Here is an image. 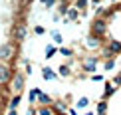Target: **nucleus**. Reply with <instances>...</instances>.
Wrapping results in <instances>:
<instances>
[{
    "label": "nucleus",
    "mask_w": 121,
    "mask_h": 115,
    "mask_svg": "<svg viewBox=\"0 0 121 115\" xmlns=\"http://www.w3.org/2000/svg\"><path fill=\"white\" fill-rule=\"evenodd\" d=\"M52 40H54V44H62V42H64L62 34H60V32H56V30L52 32Z\"/></svg>",
    "instance_id": "21"
},
{
    "label": "nucleus",
    "mask_w": 121,
    "mask_h": 115,
    "mask_svg": "<svg viewBox=\"0 0 121 115\" xmlns=\"http://www.w3.org/2000/svg\"><path fill=\"white\" fill-rule=\"evenodd\" d=\"M56 115H65V111H56Z\"/></svg>",
    "instance_id": "30"
},
{
    "label": "nucleus",
    "mask_w": 121,
    "mask_h": 115,
    "mask_svg": "<svg viewBox=\"0 0 121 115\" xmlns=\"http://www.w3.org/2000/svg\"><path fill=\"white\" fill-rule=\"evenodd\" d=\"M87 105H89V99L87 97H79L78 99V109H85Z\"/></svg>",
    "instance_id": "20"
},
{
    "label": "nucleus",
    "mask_w": 121,
    "mask_h": 115,
    "mask_svg": "<svg viewBox=\"0 0 121 115\" xmlns=\"http://www.w3.org/2000/svg\"><path fill=\"white\" fill-rule=\"evenodd\" d=\"M85 115H97V113H93V111H87V113H85Z\"/></svg>",
    "instance_id": "31"
},
{
    "label": "nucleus",
    "mask_w": 121,
    "mask_h": 115,
    "mask_svg": "<svg viewBox=\"0 0 121 115\" xmlns=\"http://www.w3.org/2000/svg\"><path fill=\"white\" fill-rule=\"evenodd\" d=\"M115 91H117V87L113 85V81H105V87H103V99L111 97V95H113Z\"/></svg>",
    "instance_id": "9"
},
{
    "label": "nucleus",
    "mask_w": 121,
    "mask_h": 115,
    "mask_svg": "<svg viewBox=\"0 0 121 115\" xmlns=\"http://www.w3.org/2000/svg\"><path fill=\"white\" fill-rule=\"evenodd\" d=\"M42 77L46 79V81H52V79H58V73L54 72L52 68H48V66H46V68L42 69Z\"/></svg>",
    "instance_id": "10"
},
{
    "label": "nucleus",
    "mask_w": 121,
    "mask_h": 115,
    "mask_svg": "<svg viewBox=\"0 0 121 115\" xmlns=\"http://www.w3.org/2000/svg\"><path fill=\"white\" fill-rule=\"evenodd\" d=\"M68 115H78V111L75 109H68Z\"/></svg>",
    "instance_id": "29"
},
{
    "label": "nucleus",
    "mask_w": 121,
    "mask_h": 115,
    "mask_svg": "<svg viewBox=\"0 0 121 115\" xmlns=\"http://www.w3.org/2000/svg\"><path fill=\"white\" fill-rule=\"evenodd\" d=\"M69 73H72V69H69V66H65V64L58 68V76H62V77H68Z\"/></svg>",
    "instance_id": "15"
},
{
    "label": "nucleus",
    "mask_w": 121,
    "mask_h": 115,
    "mask_svg": "<svg viewBox=\"0 0 121 115\" xmlns=\"http://www.w3.org/2000/svg\"><path fill=\"white\" fill-rule=\"evenodd\" d=\"M20 101H22V95H20V93H16V95H14L12 99H10V103H8V109H18Z\"/></svg>",
    "instance_id": "12"
},
{
    "label": "nucleus",
    "mask_w": 121,
    "mask_h": 115,
    "mask_svg": "<svg viewBox=\"0 0 121 115\" xmlns=\"http://www.w3.org/2000/svg\"><path fill=\"white\" fill-rule=\"evenodd\" d=\"M91 2H93V4H99V2H101V0H91Z\"/></svg>",
    "instance_id": "32"
},
{
    "label": "nucleus",
    "mask_w": 121,
    "mask_h": 115,
    "mask_svg": "<svg viewBox=\"0 0 121 115\" xmlns=\"http://www.w3.org/2000/svg\"><path fill=\"white\" fill-rule=\"evenodd\" d=\"M26 115H38V109H34V107H28V113Z\"/></svg>",
    "instance_id": "27"
},
{
    "label": "nucleus",
    "mask_w": 121,
    "mask_h": 115,
    "mask_svg": "<svg viewBox=\"0 0 121 115\" xmlns=\"http://www.w3.org/2000/svg\"><path fill=\"white\" fill-rule=\"evenodd\" d=\"M6 115H18V111H16V109H8Z\"/></svg>",
    "instance_id": "28"
},
{
    "label": "nucleus",
    "mask_w": 121,
    "mask_h": 115,
    "mask_svg": "<svg viewBox=\"0 0 121 115\" xmlns=\"http://www.w3.org/2000/svg\"><path fill=\"white\" fill-rule=\"evenodd\" d=\"M115 68V58H107L103 64V69H107V72H111V69Z\"/></svg>",
    "instance_id": "18"
},
{
    "label": "nucleus",
    "mask_w": 121,
    "mask_h": 115,
    "mask_svg": "<svg viewBox=\"0 0 121 115\" xmlns=\"http://www.w3.org/2000/svg\"><path fill=\"white\" fill-rule=\"evenodd\" d=\"M26 34H28V28H26L24 22H20L18 26H14V38H16L18 42H22V40L26 38Z\"/></svg>",
    "instance_id": "4"
},
{
    "label": "nucleus",
    "mask_w": 121,
    "mask_h": 115,
    "mask_svg": "<svg viewBox=\"0 0 121 115\" xmlns=\"http://www.w3.org/2000/svg\"><path fill=\"white\" fill-rule=\"evenodd\" d=\"M79 16H82V12H79L78 8H73V6H72V8L68 10V14H65V22H75Z\"/></svg>",
    "instance_id": "8"
},
{
    "label": "nucleus",
    "mask_w": 121,
    "mask_h": 115,
    "mask_svg": "<svg viewBox=\"0 0 121 115\" xmlns=\"http://www.w3.org/2000/svg\"><path fill=\"white\" fill-rule=\"evenodd\" d=\"M105 32H107V20H105V18H93V22H91V34L101 40V36H105Z\"/></svg>",
    "instance_id": "1"
},
{
    "label": "nucleus",
    "mask_w": 121,
    "mask_h": 115,
    "mask_svg": "<svg viewBox=\"0 0 121 115\" xmlns=\"http://www.w3.org/2000/svg\"><path fill=\"white\" fill-rule=\"evenodd\" d=\"M91 79L93 81H103V76L101 73H91Z\"/></svg>",
    "instance_id": "26"
},
{
    "label": "nucleus",
    "mask_w": 121,
    "mask_h": 115,
    "mask_svg": "<svg viewBox=\"0 0 121 115\" xmlns=\"http://www.w3.org/2000/svg\"><path fill=\"white\" fill-rule=\"evenodd\" d=\"M113 85L115 87H121V72L117 73V76H113Z\"/></svg>",
    "instance_id": "23"
},
{
    "label": "nucleus",
    "mask_w": 121,
    "mask_h": 115,
    "mask_svg": "<svg viewBox=\"0 0 121 115\" xmlns=\"http://www.w3.org/2000/svg\"><path fill=\"white\" fill-rule=\"evenodd\" d=\"M24 81H26V76L20 73V72H16V73H14V77H12V89L16 93H20L24 89Z\"/></svg>",
    "instance_id": "3"
},
{
    "label": "nucleus",
    "mask_w": 121,
    "mask_h": 115,
    "mask_svg": "<svg viewBox=\"0 0 121 115\" xmlns=\"http://www.w3.org/2000/svg\"><path fill=\"white\" fill-rule=\"evenodd\" d=\"M38 115H54V109L50 107V105H42L38 109Z\"/></svg>",
    "instance_id": "17"
},
{
    "label": "nucleus",
    "mask_w": 121,
    "mask_h": 115,
    "mask_svg": "<svg viewBox=\"0 0 121 115\" xmlns=\"http://www.w3.org/2000/svg\"><path fill=\"white\" fill-rule=\"evenodd\" d=\"M60 54L65 56V58H72V56H73V50H72V48H60Z\"/></svg>",
    "instance_id": "22"
},
{
    "label": "nucleus",
    "mask_w": 121,
    "mask_h": 115,
    "mask_svg": "<svg viewBox=\"0 0 121 115\" xmlns=\"http://www.w3.org/2000/svg\"><path fill=\"white\" fill-rule=\"evenodd\" d=\"M38 103H42V105H52V97H50L48 93H42V91H40V95H38Z\"/></svg>",
    "instance_id": "13"
},
{
    "label": "nucleus",
    "mask_w": 121,
    "mask_h": 115,
    "mask_svg": "<svg viewBox=\"0 0 121 115\" xmlns=\"http://www.w3.org/2000/svg\"><path fill=\"white\" fill-rule=\"evenodd\" d=\"M99 44H101V40H99L97 36H93V34H89L87 40H85V46H87V48H97Z\"/></svg>",
    "instance_id": "11"
},
{
    "label": "nucleus",
    "mask_w": 121,
    "mask_h": 115,
    "mask_svg": "<svg viewBox=\"0 0 121 115\" xmlns=\"http://www.w3.org/2000/svg\"><path fill=\"white\" fill-rule=\"evenodd\" d=\"M117 10H121V6H117Z\"/></svg>",
    "instance_id": "33"
},
{
    "label": "nucleus",
    "mask_w": 121,
    "mask_h": 115,
    "mask_svg": "<svg viewBox=\"0 0 121 115\" xmlns=\"http://www.w3.org/2000/svg\"><path fill=\"white\" fill-rule=\"evenodd\" d=\"M105 48H107L109 50V52H111L113 54V56H117V54H121V42H119V40H109V42H107V46H105Z\"/></svg>",
    "instance_id": "5"
},
{
    "label": "nucleus",
    "mask_w": 121,
    "mask_h": 115,
    "mask_svg": "<svg viewBox=\"0 0 121 115\" xmlns=\"http://www.w3.org/2000/svg\"><path fill=\"white\" fill-rule=\"evenodd\" d=\"M87 4H89V0H75V2H73V8H78L79 10V12H85V8H87Z\"/></svg>",
    "instance_id": "14"
},
{
    "label": "nucleus",
    "mask_w": 121,
    "mask_h": 115,
    "mask_svg": "<svg viewBox=\"0 0 121 115\" xmlns=\"http://www.w3.org/2000/svg\"><path fill=\"white\" fill-rule=\"evenodd\" d=\"M40 2H42V4H44L46 8H52L54 4H56V0H40Z\"/></svg>",
    "instance_id": "25"
},
{
    "label": "nucleus",
    "mask_w": 121,
    "mask_h": 115,
    "mask_svg": "<svg viewBox=\"0 0 121 115\" xmlns=\"http://www.w3.org/2000/svg\"><path fill=\"white\" fill-rule=\"evenodd\" d=\"M97 56H87V58H83V62H82V69L85 73H95V69H97Z\"/></svg>",
    "instance_id": "2"
},
{
    "label": "nucleus",
    "mask_w": 121,
    "mask_h": 115,
    "mask_svg": "<svg viewBox=\"0 0 121 115\" xmlns=\"http://www.w3.org/2000/svg\"><path fill=\"white\" fill-rule=\"evenodd\" d=\"M34 34L42 36V34H46V28H44V26H34Z\"/></svg>",
    "instance_id": "24"
},
{
    "label": "nucleus",
    "mask_w": 121,
    "mask_h": 115,
    "mask_svg": "<svg viewBox=\"0 0 121 115\" xmlns=\"http://www.w3.org/2000/svg\"><path fill=\"white\" fill-rule=\"evenodd\" d=\"M10 77H14L12 76V69H10L6 64H0V81L4 83V81H8Z\"/></svg>",
    "instance_id": "6"
},
{
    "label": "nucleus",
    "mask_w": 121,
    "mask_h": 115,
    "mask_svg": "<svg viewBox=\"0 0 121 115\" xmlns=\"http://www.w3.org/2000/svg\"><path fill=\"white\" fill-rule=\"evenodd\" d=\"M12 54H14V46H12V44H4V46H0V58H2V60H8Z\"/></svg>",
    "instance_id": "7"
},
{
    "label": "nucleus",
    "mask_w": 121,
    "mask_h": 115,
    "mask_svg": "<svg viewBox=\"0 0 121 115\" xmlns=\"http://www.w3.org/2000/svg\"><path fill=\"white\" fill-rule=\"evenodd\" d=\"M56 52H58V50H56V46H52V44H50V46H46V58H48V60L56 56Z\"/></svg>",
    "instance_id": "19"
},
{
    "label": "nucleus",
    "mask_w": 121,
    "mask_h": 115,
    "mask_svg": "<svg viewBox=\"0 0 121 115\" xmlns=\"http://www.w3.org/2000/svg\"><path fill=\"white\" fill-rule=\"evenodd\" d=\"M73 2H75V0H73Z\"/></svg>",
    "instance_id": "34"
},
{
    "label": "nucleus",
    "mask_w": 121,
    "mask_h": 115,
    "mask_svg": "<svg viewBox=\"0 0 121 115\" xmlns=\"http://www.w3.org/2000/svg\"><path fill=\"white\" fill-rule=\"evenodd\" d=\"M38 95H40V89H38V87L30 89V93H28V97H30V103H36V101H38Z\"/></svg>",
    "instance_id": "16"
}]
</instances>
